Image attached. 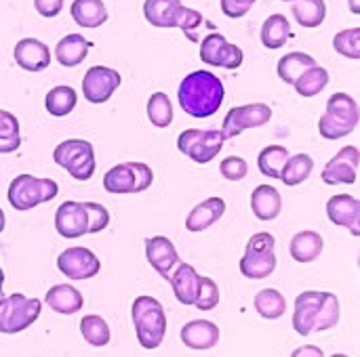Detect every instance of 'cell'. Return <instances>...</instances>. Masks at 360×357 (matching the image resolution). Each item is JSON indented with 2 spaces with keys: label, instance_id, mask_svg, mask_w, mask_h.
<instances>
[{
  "label": "cell",
  "instance_id": "1",
  "mask_svg": "<svg viewBox=\"0 0 360 357\" xmlns=\"http://www.w3.org/2000/svg\"><path fill=\"white\" fill-rule=\"evenodd\" d=\"M224 97V82L209 69H196L188 74L177 88V101L181 109L192 118L213 116L221 107Z\"/></svg>",
  "mask_w": 360,
  "mask_h": 357
},
{
  "label": "cell",
  "instance_id": "2",
  "mask_svg": "<svg viewBox=\"0 0 360 357\" xmlns=\"http://www.w3.org/2000/svg\"><path fill=\"white\" fill-rule=\"evenodd\" d=\"M340 322V299L331 292L308 290L295 299L293 328L297 335L308 337L312 332H325Z\"/></svg>",
  "mask_w": 360,
  "mask_h": 357
},
{
  "label": "cell",
  "instance_id": "3",
  "mask_svg": "<svg viewBox=\"0 0 360 357\" xmlns=\"http://www.w3.org/2000/svg\"><path fill=\"white\" fill-rule=\"evenodd\" d=\"M131 320L143 349H156L162 345L167 335V316L160 301L154 297H137L131 307Z\"/></svg>",
  "mask_w": 360,
  "mask_h": 357
},
{
  "label": "cell",
  "instance_id": "4",
  "mask_svg": "<svg viewBox=\"0 0 360 357\" xmlns=\"http://www.w3.org/2000/svg\"><path fill=\"white\" fill-rule=\"evenodd\" d=\"M359 120L360 112L356 99L348 93H335L333 97H329L327 109L319 120V133L329 141H338L354 133Z\"/></svg>",
  "mask_w": 360,
  "mask_h": 357
},
{
  "label": "cell",
  "instance_id": "5",
  "mask_svg": "<svg viewBox=\"0 0 360 357\" xmlns=\"http://www.w3.org/2000/svg\"><path fill=\"white\" fill-rule=\"evenodd\" d=\"M59 194V185L53 179H38L34 175H17L8 185V204L19 210H32L38 204L51 202Z\"/></svg>",
  "mask_w": 360,
  "mask_h": 357
},
{
  "label": "cell",
  "instance_id": "6",
  "mask_svg": "<svg viewBox=\"0 0 360 357\" xmlns=\"http://www.w3.org/2000/svg\"><path fill=\"white\" fill-rule=\"evenodd\" d=\"M276 240L272 234L262 231L249 238L245 257L240 259V274L249 280H266L276 269V255H274Z\"/></svg>",
  "mask_w": 360,
  "mask_h": 357
},
{
  "label": "cell",
  "instance_id": "7",
  "mask_svg": "<svg viewBox=\"0 0 360 357\" xmlns=\"http://www.w3.org/2000/svg\"><path fill=\"white\" fill-rule=\"evenodd\" d=\"M53 160L57 166L65 168L72 179L76 181H89L95 175V147L84 139H65L61 141L55 151Z\"/></svg>",
  "mask_w": 360,
  "mask_h": 357
},
{
  "label": "cell",
  "instance_id": "8",
  "mask_svg": "<svg viewBox=\"0 0 360 357\" xmlns=\"http://www.w3.org/2000/svg\"><path fill=\"white\" fill-rule=\"evenodd\" d=\"M42 311L40 299H30L21 292L0 299V332L19 335L30 328Z\"/></svg>",
  "mask_w": 360,
  "mask_h": 357
},
{
  "label": "cell",
  "instance_id": "9",
  "mask_svg": "<svg viewBox=\"0 0 360 357\" xmlns=\"http://www.w3.org/2000/svg\"><path fill=\"white\" fill-rule=\"evenodd\" d=\"M224 141L226 139H224L221 130L188 128L177 137V149L196 164H209L221 151Z\"/></svg>",
  "mask_w": 360,
  "mask_h": 357
},
{
  "label": "cell",
  "instance_id": "10",
  "mask_svg": "<svg viewBox=\"0 0 360 357\" xmlns=\"http://www.w3.org/2000/svg\"><path fill=\"white\" fill-rule=\"evenodd\" d=\"M270 118H272V109L266 103H247V105L232 107L224 118L221 135L224 139H234L249 128L264 126L266 122H270Z\"/></svg>",
  "mask_w": 360,
  "mask_h": 357
},
{
  "label": "cell",
  "instance_id": "11",
  "mask_svg": "<svg viewBox=\"0 0 360 357\" xmlns=\"http://www.w3.org/2000/svg\"><path fill=\"white\" fill-rule=\"evenodd\" d=\"M200 59L207 65L224 67V69H236L245 61V53L238 44H230L224 34L211 32L200 42Z\"/></svg>",
  "mask_w": 360,
  "mask_h": 357
},
{
  "label": "cell",
  "instance_id": "12",
  "mask_svg": "<svg viewBox=\"0 0 360 357\" xmlns=\"http://www.w3.org/2000/svg\"><path fill=\"white\" fill-rule=\"evenodd\" d=\"M57 269L68 280H91L99 274L101 261L93 250L84 246H72L57 257Z\"/></svg>",
  "mask_w": 360,
  "mask_h": 357
},
{
  "label": "cell",
  "instance_id": "13",
  "mask_svg": "<svg viewBox=\"0 0 360 357\" xmlns=\"http://www.w3.org/2000/svg\"><path fill=\"white\" fill-rule=\"evenodd\" d=\"M122 78L116 69L105 65H93L82 78V95L89 103H105L120 86Z\"/></svg>",
  "mask_w": 360,
  "mask_h": 357
},
{
  "label": "cell",
  "instance_id": "14",
  "mask_svg": "<svg viewBox=\"0 0 360 357\" xmlns=\"http://www.w3.org/2000/svg\"><path fill=\"white\" fill-rule=\"evenodd\" d=\"M359 147L346 145V147H342V149L325 164V168H323V173H321V179H323L327 185H338V183L352 185V183H356V179H359Z\"/></svg>",
  "mask_w": 360,
  "mask_h": 357
},
{
  "label": "cell",
  "instance_id": "15",
  "mask_svg": "<svg viewBox=\"0 0 360 357\" xmlns=\"http://www.w3.org/2000/svg\"><path fill=\"white\" fill-rule=\"evenodd\" d=\"M55 229L65 240H76L89 234V215L84 202L65 200L55 210Z\"/></svg>",
  "mask_w": 360,
  "mask_h": 357
},
{
  "label": "cell",
  "instance_id": "16",
  "mask_svg": "<svg viewBox=\"0 0 360 357\" xmlns=\"http://www.w3.org/2000/svg\"><path fill=\"white\" fill-rule=\"evenodd\" d=\"M327 217L333 225L348 229L354 238L360 236V202L356 196L338 194L327 202Z\"/></svg>",
  "mask_w": 360,
  "mask_h": 357
},
{
  "label": "cell",
  "instance_id": "17",
  "mask_svg": "<svg viewBox=\"0 0 360 357\" xmlns=\"http://www.w3.org/2000/svg\"><path fill=\"white\" fill-rule=\"evenodd\" d=\"M15 63L25 72H42L51 65V50L38 38H21L13 48Z\"/></svg>",
  "mask_w": 360,
  "mask_h": 357
},
{
  "label": "cell",
  "instance_id": "18",
  "mask_svg": "<svg viewBox=\"0 0 360 357\" xmlns=\"http://www.w3.org/2000/svg\"><path fill=\"white\" fill-rule=\"evenodd\" d=\"M146 257H148V263L152 265V269L158 276H162L165 280L171 278V271L179 263V255H177L173 242L165 236H154V238L146 240Z\"/></svg>",
  "mask_w": 360,
  "mask_h": 357
},
{
  "label": "cell",
  "instance_id": "19",
  "mask_svg": "<svg viewBox=\"0 0 360 357\" xmlns=\"http://www.w3.org/2000/svg\"><path fill=\"white\" fill-rule=\"evenodd\" d=\"M179 337H181V343L188 349L207 351V349H213L219 343V328H217V324H213L209 320H194V322H188L181 328Z\"/></svg>",
  "mask_w": 360,
  "mask_h": 357
},
{
  "label": "cell",
  "instance_id": "20",
  "mask_svg": "<svg viewBox=\"0 0 360 357\" xmlns=\"http://www.w3.org/2000/svg\"><path fill=\"white\" fill-rule=\"evenodd\" d=\"M226 213V202L224 198L219 196H213V198H207L205 202L196 204L188 219H186V229L192 231V234H198V231H205L209 229L211 225H215Z\"/></svg>",
  "mask_w": 360,
  "mask_h": 357
},
{
  "label": "cell",
  "instance_id": "21",
  "mask_svg": "<svg viewBox=\"0 0 360 357\" xmlns=\"http://www.w3.org/2000/svg\"><path fill=\"white\" fill-rule=\"evenodd\" d=\"M103 189L114 196L139 194V183H137V173H135L133 162H122V164L112 166L103 177Z\"/></svg>",
  "mask_w": 360,
  "mask_h": 357
},
{
  "label": "cell",
  "instance_id": "22",
  "mask_svg": "<svg viewBox=\"0 0 360 357\" xmlns=\"http://www.w3.org/2000/svg\"><path fill=\"white\" fill-rule=\"evenodd\" d=\"M251 210L259 221H274L283 210V196L274 185H257L251 194Z\"/></svg>",
  "mask_w": 360,
  "mask_h": 357
},
{
  "label": "cell",
  "instance_id": "23",
  "mask_svg": "<svg viewBox=\"0 0 360 357\" xmlns=\"http://www.w3.org/2000/svg\"><path fill=\"white\" fill-rule=\"evenodd\" d=\"M169 282H171V286H173L175 299H177L181 305H194L196 295H198L200 276L196 274V269H194L192 265L179 261L177 267H175V274H171Z\"/></svg>",
  "mask_w": 360,
  "mask_h": 357
},
{
  "label": "cell",
  "instance_id": "24",
  "mask_svg": "<svg viewBox=\"0 0 360 357\" xmlns=\"http://www.w3.org/2000/svg\"><path fill=\"white\" fill-rule=\"evenodd\" d=\"M44 301H46V305L55 314H61V316H74L84 305V299H82L80 290L74 288L72 284H57V286H53L46 292Z\"/></svg>",
  "mask_w": 360,
  "mask_h": 357
},
{
  "label": "cell",
  "instance_id": "25",
  "mask_svg": "<svg viewBox=\"0 0 360 357\" xmlns=\"http://www.w3.org/2000/svg\"><path fill=\"white\" fill-rule=\"evenodd\" d=\"M181 0H146L143 17L154 27H177Z\"/></svg>",
  "mask_w": 360,
  "mask_h": 357
},
{
  "label": "cell",
  "instance_id": "26",
  "mask_svg": "<svg viewBox=\"0 0 360 357\" xmlns=\"http://www.w3.org/2000/svg\"><path fill=\"white\" fill-rule=\"evenodd\" d=\"M91 46H93L91 40H86L84 36H80V34H68V36H63L57 42L55 57L61 63V67H76V65H80L86 59Z\"/></svg>",
  "mask_w": 360,
  "mask_h": 357
},
{
  "label": "cell",
  "instance_id": "27",
  "mask_svg": "<svg viewBox=\"0 0 360 357\" xmlns=\"http://www.w3.org/2000/svg\"><path fill=\"white\" fill-rule=\"evenodd\" d=\"M323 248H325L323 236L319 231H310V229L295 234L293 240H291V246H289L291 257L297 263H312V261H316L321 257Z\"/></svg>",
  "mask_w": 360,
  "mask_h": 357
},
{
  "label": "cell",
  "instance_id": "28",
  "mask_svg": "<svg viewBox=\"0 0 360 357\" xmlns=\"http://www.w3.org/2000/svg\"><path fill=\"white\" fill-rule=\"evenodd\" d=\"M70 13L80 27L89 29H95L108 21V8L103 0H74Z\"/></svg>",
  "mask_w": 360,
  "mask_h": 357
},
{
  "label": "cell",
  "instance_id": "29",
  "mask_svg": "<svg viewBox=\"0 0 360 357\" xmlns=\"http://www.w3.org/2000/svg\"><path fill=\"white\" fill-rule=\"evenodd\" d=\"M291 36H293L291 23H289V19H287L285 15H281V13L270 15V17L264 21V25H262V44H264L266 48L276 50V48L285 46L287 40H289Z\"/></svg>",
  "mask_w": 360,
  "mask_h": 357
},
{
  "label": "cell",
  "instance_id": "30",
  "mask_svg": "<svg viewBox=\"0 0 360 357\" xmlns=\"http://www.w3.org/2000/svg\"><path fill=\"white\" fill-rule=\"evenodd\" d=\"M314 65H316V59H314L312 55L295 50V53H287V55L278 61L276 72H278V76H281L283 82H287V84L293 86V84L297 82V78H300L306 69H310V67H314Z\"/></svg>",
  "mask_w": 360,
  "mask_h": 357
},
{
  "label": "cell",
  "instance_id": "31",
  "mask_svg": "<svg viewBox=\"0 0 360 357\" xmlns=\"http://www.w3.org/2000/svg\"><path fill=\"white\" fill-rule=\"evenodd\" d=\"M76 101H78L76 90L68 84H59L46 93L44 107L53 118H63V116L72 114V109L76 107Z\"/></svg>",
  "mask_w": 360,
  "mask_h": 357
},
{
  "label": "cell",
  "instance_id": "32",
  "mask_svg": "<svg viewBox=\"0 0 360 357\" xmlns=\"http://www.w3.org/2000/svg\"><path fill=\"white\" fill-rule=\"evenodd\" d=\"M314 170V160L310 154H295V156H289L287 164L283 166V173H281V181L289 187H295V185H302Z\"/></svg>",
  "mask_w": 360,
  "mask_h": 357
},
{
  "label": "cell",
  "instance_id": "33",
  "mask_svg": "<svg viewBox=\"0 0 360 357\" xmlns=\"http://www.w3.org/2000/svg\"><path fill=\"white\" fill-rule=\"evenodd\" d=\"M287 160H289V149L285 145H268L257 156V168L266 177L281 179V173Z\"/></svg>",
  "mask_w": 360,
  "mask_h": 357
},
{
  "label": "cell",
  "instance_id": "34",
  "mask_svg": "<svg viewBox=\"0 0 360 357\" xmlns=\"http://www.w3.org/2000/svg\"><path fill=\"white\" fill-rule=\"evenodd\" d=\"M291 11L302 27H319L327 17L325 0H295Z\"/></svg>",
  "mask_w": 360,
  "mask_h": 357
},
{
  "label": "cell",
  "instance_id": "35",
  "mask_svg": "<svg viewBox=\"0 0 360 357\" xmlns=\"http://www.w3.org/2000/svg\"><path fill=\"white\" fill-rule=\"evenodd\" d=\"M255 311L264 320H278L287 311V301L276 288H266V290H259L255 297Z\"/></svg>",
  "mask_w": 360,
  "mask_h": 357
},
{
  "label": "cell",
  "instance_id": "36",
  "mask_svg": "<svg viewBox=\"0 0 360 357\" xmlns=\"http://www.w3.org/2000/svg\"><path fill=\"white\" fill-rule=\"evenodd\" d=\"M327 84H329L327 67L314 65V67L306 69L293 86H295L297 95H302V97H316L319 93H323L327 88Z\"/></svg>",
  "mask_w": 360,
  "mask_h": 357
},
{
  "label": "cell",
  "instance_id": "37",
  "mask_svg": "<svg viewBox=\"0 0 360 357\" xmlns=\"http://www.w3.org/2000/svg\"><path fill=\"white\" fill-rule=\"evenodd\" d=\"M80 335L91 347H105L112 339L110 326L101 316H84L80 320Z\"/></svg>",
  "mask_w": 360,
  "mask_h": 357
},
{
  "label": "cell",
  "instance_id": "38",
  "mask_svg": "<svg viewBox=\"0 0 360 357\" xmlns=\"http://www.w3.org/2000/svg\"><path fill=\"white\" fill-rule=\"evenodd\" d=\"M21 145V135H19V120L6 112L0 109V154H13Z\"/></svg>",
  "mask_w": 360,
  "mask_h": 357
},
{
  "label": "cell",
  "instance_id": "39",
  "mask_svg": "<svg viewBox=\"0 0 360 357\" xmlns=\"http://www.w3.org/2000/svg\"><path fill=\"white\" fill-rule=\"evenodd\" d=\"M148 118L156 128H167L173 122V105L165 93H154L148 99Z\"/></svg>",
  "mask_w": 360,
  "mask_h": 357
},
{
  "label": "cell",
  "instance_id": "40",
  "mask_svg": "<svg viewBox=\"0 0 360 357\" xmlns=\"http://www.w3.org/2000/svg\"><path fill=\"white\" fill-rule=\"evenodd\" d=\"M333 48L352 59L359 61L360 59V27H350V29H342L333 36Z\"/></svg>",
  "mask_w": 360,
  "mask_h": 357
},
{
  "label": "cell",
  "instance_id": "41",
  "mask_svg": "<svg viewBox=\"0 0 360 357\" xmlns=\"http://www.w3.org/2000/svg\"><path fill=\"white\" fill-rule=\"evenodd\" d=\"M217 305H219V288H217L215 280L200 276V284H198V295H196L194 307L200 309V311H211Z\"/></svg>",
  "mask_w": 360,
  "mask_h": 357
},
{
  "label": "cell",
  "instance_id": "42",
  "mask_svg": "<svg viewBox=\"0 0 360 357\" xmlns=\"http://www.w3.org/2000/svg\"><path fill=\"white\" fill-rule=\"evenodd\" d=\"M202 15L198 13V11H194V8H188V6H181V11H179V23H177V27L188 36V40H192V42H198V29H200V25H202Z\"/></svg>",
  "mask_w": 360,
  "mask_h": 357
},
{
  "label": "cell",
  "instance_id": "43",
  "mask_svg": "<svg viewBox=\"0 0 360 357\" xmlns=\"http://www.w3.org/2000/svg\"><path fill=\"white\" fill-rule=\"evenodd\" d=\"M219 173H221V177L228 179V181H240V179L247 177L249 164H247V160L240 158V156H228V158H224V162L219 164Z\"/></svg>",
  "mask_w": 360,
  "mask_h": 357
},
{
  "label": "cell",
  "instance_id": "44",
  "mask_svg": "<svg viewBox=\"0 0 360 357\" xmlns=\"http://www.w3.org/2000/svg\"><path fill=\"white\" fill-rule=\"evenodd\" d=\"M86 215H89V234H99L110 223V213L103 204L97 202H84Z\"/></svg>",
  "mask_w": 360,
  "mask_h": 357
},
{
  "label": "cell",
  "instance_id": "45",
  "mask_svg": "<svg viewBox=\"0 0 360 357\" xmlns=\"http://www.w3.org/2000/svg\"><path fill=\"white\" fill-rule=\"evenodd\" d=\"M255 2L257 0H221V11L230 19H240L251 11Z\"/></svg>",
  "mask_w": 360,
  "mask_h": 357
},
{
  "label": "cell",
  "instance_id": "46",
  "mask_svg": "<svg viewBox=\"0 0 360 357\" xmlns=\"http://www.w3.org/2000/svg\"><path fill=\"white\" fill-rule=\"evenodd\" d=\"M34 8L38 11L40 17H57L63 8V0H34Z\"/></svg>",
  "mask_w": 360,
  "mask_h": 357
},
{
  "label": "cell",
  "instance_id": "47",
  "mask_svg": "<svg viewBox=\"0 0 360 357\" xmlns=\"http://www.w3.org/2000/svg\"><path fill=\"white\" fill-rule=\"evenodd\" d=\"M291 357H325L323 349L321 347H314V345H306V347H300L295 349Z\"/></svg>",
  "mask_w": 360,
  "mask_h": 357
},
{
  "label": "cell",
  "instance_id": "48",
  "mask_svg": "<svg viewBox=\"0 0 360 357\" xmlns=\"http://www.w3.org/2000/svg\"><path fill=\"white\" fill-rule=\"evenodd\" d=\"M350 8H352V13H354V15H359L360 13L359 0H350Z\"/></svg>",
  "mask_w": 360,
  "mask_h": 357
},
{
  "label": "cell",
  "instance_id": "49",
  "mask_svg": "<svg viewBox=\"0 0 360 357\" xmlns=\"http://www.w3.org/2000/svg\"><path fill=\"white\" fill-rule=\"evenodd\" d=\"M4 223H6V219H4V213H2V208H0V234L4 231Z\"/></svg>",
  "mask_w": 360,
  "mask_h": 357
},
{
  "label": "cell",
  "instance_id": "50",
  "mask_svg": "<svg viewBox=\"0 0 360 357\" xmlns=\"http://www.w3.org/2000/svg\"><path fill=\"white\" fill-rule=\"evenodd\" d=\"M2 286H4V280H0V299H2Z\"/></svg>",
  "mask_w": 360,
  "mask_h": 357
},
{
  "label": "cell",
  "instance_id": "51",
  "mask_svg": "<svg viewBox=\"0 0 360 357\" xmlns=\"http://www.w3.org/2000/svg\"><path fill=\"white\" fill-rule=\"evenodd\" d=\"M331 357H348V356H344V353H335V356H331Z\"/></svg>",
  "mask_w": 360,
  "mask_h": 357
},
{
  "label": "cell",
  "instance_id": "52",
  "mask_svg": "<svg viewBox=\"0 0 360 357\" xmlns=\"http://www.w3.org/2000/svg\"><path fill=\"white\" fill-rule=\"evenodd\" d=\"M0 280H4V271L0 269Z\"/></svg>",
  "mask_w": 360,
  "mask_h": 357
},
{
  "label": "cell",
  "instance_id": "53",
  "mask_svg": "<svg viewBox=\"0 0 360 357\" xmlns=\"http://www.w3.org/2000/svg\"><path fill=\"white\" fill-rule=\"evenodd\" d=\"M283 2H295V0H283Z\"/></svg>",
  "mask_w": 360,
  "mask_h": 357
}]
</instances>
